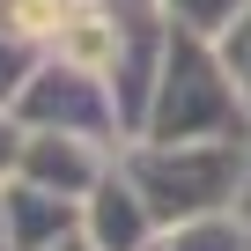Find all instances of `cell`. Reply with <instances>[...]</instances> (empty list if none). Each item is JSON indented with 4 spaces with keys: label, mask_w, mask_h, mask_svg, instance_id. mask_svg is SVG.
Masks as SVG:
<instances>
[{
    "label": "cell",
    "mask_w": 251,
    "mask_h": 251,
    "mask_svg": "<svg viewBox=\"0 0 251 251\" xmlns=\"http://www.w3.org/2000/svg\"><path fill=\"white\" fill-rule=\"evenodd\" d=\"M59 37H67V59H74V67H103V52H111V30H103L96 15H81V23H67Z\"/></svg>",
    "instance_id": "cell-2"
},
{
    "label": "cell",
    "mask_w": 251,
    "mask_h": 251,
    "mask_svg": "<svg viewBox=\"0 0 251 251\" xmlns=\"http://www.w3.org/2000/svg\"><path fill=\"white\" fill-rule=\"evenodd\" d=\"M8 30H23V37H45V30H67V0H8Z\"/></svg>",
    "instance_id": "cell-1"
}]
</instances>
